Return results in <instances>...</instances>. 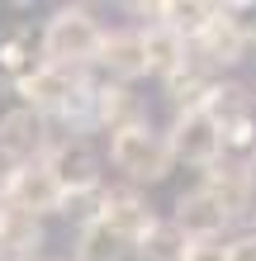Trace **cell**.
I'll return each instance as SVG.
<instances>
[{
    "instance_id": "603a6c76",
    "label": "cell",
    "mask_w": 256,
    "mask_h": 261,
    "mask_svg": "<svg viewBox=\"0 0 256 261\" xmlns=\"http://www.w3.org/2000/svg\"><path fill=\"white\" fill-rule=\"evenodd\" d=\"M228 261H256V228H242L228 238Z\"/></svg>"
},
{
    "instance_id": "6da1fadb",
    "label": "cell",
    "mask_w": 256,
    "mask_h": 261,
    "mask_svg": "<svg viewBox=\"0 0 256 261\" xmlns=\"http://www.w3.org/2000/svg\"><path fill=\"white\" fill-rule=\"evenodd\" d=\"M43 34V57L57 67H95V57L104 48V29L95 19V10H86V5H62V10H52V19L38 29Z\"/></svg>"
},
{
    "instance_id": "ba28073f",
    "label": "cell",
    "mask_w": 256,
    "mask_h": 261,
    "mask_svg": "<svg viewBox=\"0 0 256 261\" xmlns=\"http://www.w3.org/2000/svg\"><path fill=\"white\" fill-rule=\"evenodd\" d=\"M48 171L57 176L62 190H81V186H100V157L90 147L86 133H62L48 152Z\"/></svg>"
},
{
    "instance_id": "4fadbf2b",
    "label": "cell",
    "mask_w": 256,
    "mask_h": 261,
    "mask_svg": "<svg viewBox=\"0 0 256 261\" xmlns=\"http://www.w3.org/2000/svg\"><path fill=\"white\" fill-rule=\"evenodd\" d=\"M204 114L223 128V138H242V133H256V95L237 81H218L214 95H209Z\"/></svg>"
},
{
    "instance_id": "7402d4cb",
    "label": "cell",
    "mask_w": 256,
    "mask_h": 261,
    "mask_svg": "<svg viewBox=\"0 0 256 261\" xmlns=\"http://www.w3.org/2000/svg\"><path fill=\"white\" fill-rule=\"evenodd\" d=\"M185 261H228V238H194Z\"/></svg>"
},
{
    "instance_id": "e0dca14e",
    "label": "cell",
    "mask_w": 256,
    "mask_h": 261,
    "mask_svg": "<svg viewBox=\"0 0 256 261\" xmlns=\"http://www.w3.org/2000/svg\"><path fill=\"white\" fill-rule=\"evenodd\" d=\"M104 204H109V186H81V190H62V204H57V219L76 223V228H95L104 223Z\"/></svg>"
},
{
    "instance_id": "7a4b0ae2",
    "label": "cell",
    "mask_w": 256,
    "mask_h": 261,
    "mask_svg": "<svg viewBox=\"0 0 256 261\" xmlns=\"http://www.w3.org/2000/svg\"><path fill=\"white\" fill-rule=\"evenodd\" d=\"M109 162H114V171H124V180L138 190V186H157V180L171 176L176 152H171L166 133H157L152 124H147V128L109 138Z\"/></svg>"
},
{
    "instance_id": "d6986e66",
    "label": "cell",
    "mask_w": 256,
    "mask_h": 261,
    "mask_svg": "<svg viewBox=\"0 0 256 261\" xmlns=\"http://www.w3.org/2000/svg\"><path fill=\"white\" fill-rule=\"evenodd\" d=\"M128 252H133V247H128V242L114 233L109 223H95V228H81L71 261H124Z\"/></svg>"
},
{
    "instance_id": "9c48e42d",
    "label": "cell",
    "mask_w": 256,
    "mask_h": 261,
    "mask_svg": "<svg viewBox=\"0 0 256 261\" xmlns=\"http://www.w3.org/2000/svg\"><path fill=\"white\" fill-rule=\"evenodd\" d=\"M5 204L34 214V219H43V214H57V204H62V186H57V176L48 171V162L14 166V180H10Z\"/></svg>"
},
{
    "instance_id": "cb8c5ba5",
    "label": "cell",
    "mask_w": 256,
    "mask_h": 261,
    "mask_svg": "<svg viewBox=\"0 0 256 261\" xmlns=\"http://www.w3.org/2000/svg\"><path fill=\"white\" fill-rule=\"evenodd\" d=\"M10 180H14V162L0 157V204H5V195H10Z\"/></svg>"
},
{
    "instance_id": "3957f363",
    "label": "cell",
    "mask_w": 256,
    "mask_h": 261,
    "mask_svg": "<svg viewBox=\"0 0 256 261\" xmlns=\"http://www.w3.org/2000/svg\"><path fill=\"white\" fill-rule=\"evenodd\" d=\"M52 119L29 110V105H14V110L0 114V157H10L14 166H34L48 162L52 152Z\"/></svg>"
},
{
    "instance_id": "52a82bcc",
    "label": "cell",
    "mask_w": 256,
    "mask_h": 261,
    "mask_svg": "<svg viewBox=\"0 0 256 261\" xmlns=\"http://www.w3.org/2000/svg\"><path fill=\"white\" fill-rule=\"evenodd\" d=\"M95 67L109 81H124V86H133L138 76H152V67H147V34L143 29H109Z\"/></svg>"
},
{
    "instance_id": "8992f818",
    "label": "cell",
    "mask_w": 256,
    "mask_h": 261,
    "mask_svg": "<svg viewBox=\"0 0 256 261\" xmlns=\"http://www.w3.org/2000/svg\"><path fill=\"white\" fill-rule=\"evenodd\" d=\"M147 124H152L147 119V100L138 90L124 86V81H100V90H95V128L100 133L119 138V133H133V128H147Z\"/></svg>"
},
{
    "instance_id": "9a60e30c",
    "label": "cell",
    "mask_w": 256,
    "mask_h": 261,
    "mask_svg": "<svg viewBox=\"0 0 256 261\" xmlns=\"http://www.w3.org/2000/svg\"><path fill=\"white\" fill-rule=\"evenodd\" d=\"M247 48H251V43H247L242 34H237V29H233L228 19H223V14H218V19L209 24V29H204V38H200V43H190V53L200 57L204 67H214V71H223V67H237V62L247 57Z\"/></svg>"
},
{
    "instance_id": "2e32d148",
    "label": "cell",
    "mask_w": 256,
    "mask_h": 261,
    "mask_svg": "<svg viewBox=\"0 0 256 261\" xmlns=\"http://www.w3.org/2000/svg\"><path fill=\"white\" fill-rule=\"evenodd\" d=\"M147 34V67H152V76H161V81H171V76L190 62V43L176 34L171 24H157V29H143Z\"/></svg>"
},
{
    "instance_id": "277c9868",
    "label": "cell",
    "mask_w": 256,
    "mask_h": 261,
    "mask_svg": "<svg viewBox=\"0 0 256 261\" xmlns=\"http://www.w3.org/2000/svg\"><path fill=\"white\" fill-rule=\"evenodd\" d=\"M171 152H176V162H185V166H200V171H209L218 157H223V128L209 119L204 110H190V114H176L171 119Z\"/></svg>"
},
{
    "instance_id": "d4e9b609",
    "label": "cell",
    "mask_w": 256,
    "mask_h": 261,
    "mask_svg": "<svg viewBox=\"0 0 256 261\" xmlns=\"http://www.w3.org/2000/svg\"><path fill=\"white\" fill-rule=\"evenodd\" d=\"M251 186H256V157H251Z\"/></svg>"
},
{
    "instance_id": "5bb4252c",
    "label": "cell",
    "mask_w": 256,
    "mask_h": 261,
    "mask_svg": "<svg viewBox=\"0 0 256 261\" xmlns=\"http://www.w3.org/2000/svg\"><path fill=\"white\" fill-rule=\"evenodd\" d=\"M43 247V219L0 204V261H38Z\"/></svg>"
},
{
    "instance_id": "7c38bea8",
    "label": "cell",
    "mask_w": 256,
    "mask_h": 261,
    "mask_svg": "<svg viewBox=\"0 0 256 261\" xmlns=\"http://www.w3.org/2000/svg\"><path fill=\"white\" fill-rule=\"evenodd\" d=\"M104 223L114 228L119 238L128 242V247H138V242L152 233V228L161 223L157 214H152V204L133 190V186H109V204H104Z\"/></svg>"
},
{
    "instance_id": "30bf717a",
    "label": "cell",
    "mask_w": 256,
    "mask_h": 261,
    "mask_svg": "<svg viewBox=\"0 0 256 261\" xmlns=\"http://www.w3.org/2000/svg\"><path fill=\"white\" fill-rule=\"evenodd\" d=\"M171 223L185 233L190 242L194 238H223L233 228V219H228V209L218 204L214 195H209L204 186H194V190H185L176 199V214H171Z\"/></svg>"
},
{
    "instance_id": "8fae6325",
    "label": "cell",
    "mask_w": 256,
    "mask_h": 261,
    "mask_svg": "<svg viewBox=\"0 0 256 261\" xmlns=\"http://www.w3.org/2000/svg\"><path fill=\"white\" fill-rule=\"evenodd\" d=\"M43 67H48V57H43V34H34L29 24L0 34V81H10L14 90H19L29 76H38Z\"/></svg>"
},
{
    "instance_id": "5b68a950",
    "label": "cell",
    "mask_w": 256,
    "mask_h": 261,
    "mask_svg": "<svg viewBox=\"0 0 256 261\" xmlns=\"http://www.w3.org/2000/svg\"><path fill=\"white\" fill-rule=\"evenodd\" d=\"M200 186L218 199L223 209H228V219L233 223H247L251 214H256V186H251V166L242 162H228V157H218L209 171H200Z\"/></svg>"
},
{
    "instance_id": "44dd1931",
    "label": "cell",
    "mask_w": 256,
    "mask_h": 261,
    "mask_svg": "<svg viewBox=\"0 0 256 261\" xmlns=\"http://www.w3.org/2000/svg\"><path fill=\"white\" fill-rule=\"evenodd\" d=\"M223 19H228L247 43H256V0H223Z\"/></svg>"
},
{
    "instance_id": "ac0fdd59",
    "label": "cell",
    "mask_w": 256,
    "mask_h": 261,
    "mask_svg": "<svg viewBox=\"0 0 256 261\" xmlns=\"http://www.w3.org/2000/svg\"><path fill=\"white\" fill-rule=\"evenodd\" d=\"M218 14H223V5H214V0H166V19L161 24H171L185 43H200L204 29L214 24Z\"/></svg>"
},
{
    "instance_id": "ffe728a7",
    "label": "cell",
    "mask_w": 256,
    "mask_h": 261,
    "mask_svg": "<svg viewBox=\"0 0 256 261\" xmlns=\"http://www.w3.org/2000/svg\"><path fill=\"white\" fill-rule=\"evenodd\" d=\"M133 252H138V261H185L190 238L180 233L171 219H161V223H157V228H152V233H147Z\"/></svg>"
}]
</instances>
